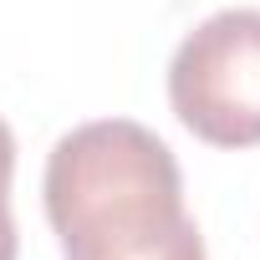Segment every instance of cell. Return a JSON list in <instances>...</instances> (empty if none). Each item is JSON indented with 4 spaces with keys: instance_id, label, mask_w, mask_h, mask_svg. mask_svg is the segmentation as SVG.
Segmentation results:
<instances>
[{
    "instance_id": "obj_1",
    "label": "cell",
    "mask_w": 260,
    "mask_h": 260,
    "mask_svg": "<svg viewBox=\"0 0 260 260\" xmlns=\"http://www.w3.org/2000/svg\"><path fill=\"white\" fill-rule=\"evenodd\" d=\"M41 194L61 250L184 214V179L169 143L133 117L82 122L56 138Z\"/></svg>"
},
{
    "instance_id": "obj_2",
    "label": "cell",
    "mask_w": 260,
    "mask_h": 260,
    "mask_svg": "<svg viewBox=\"0 0 260 260\" xmlns=\"http://www.w3.org/2000/svg\"><path fill=\"white\" fill-rule=\"evenodd\" d=\"M169 102L214 148L260 143V11L235 6L199 21L169 61Z\"/></svg>"
},
{
    "instance_id": "obj_3",
    "label": "cell",
    "mask_w": 260,
    "mask_h": 260,
    "mask_svg": "<svg viewBox=\"0 0 260 260\" xmlns=\"http://www.w3.org/2000/svg\"><path fill=\"white\" fill-rule=\"evenodd\" d=\"M67 260H204V235L184 209V214H174L164 224H148V230H133V235L72 245Z\"/></svg>"
},
{
    "instance_id": "obj_4",
    "label": "cell",
    "mask_w": 260,
    "mask_h": 260,
    "mask_svg": "<svg viewBox=\"0 0 260 260\" xmlns=\"http://www.w3.org/2000/svg\"><path fill=\"white\" fill-rule=\"evenodd\" d=\"M11 174H16V133L0 117V194H11Z\"/></svg>"
},
{
    "instance_id": "obj_5",
    "label": "cell",
    "mask_w": 260,
    "mask_h": 260,
    "mask_svg": "<svg viewBox=\"0 0 260 260\" xmlns=\"http://www.w3.org/2000/svg\"><path fill=\"white\" fill-rule=\"evenodd\" d=\"M21 255V235H16V219H11V204L0 194V260H16Z\"/></svg>"
}]
</instances>
